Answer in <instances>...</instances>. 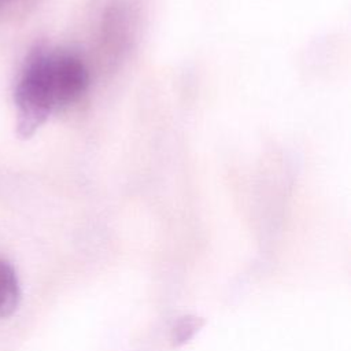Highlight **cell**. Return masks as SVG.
<instances>
[{
  "label": "cell",
  "mask_w": 351,
  "mask_h": 351,
  "mask_svg": "<svg viewBox=\"0 0 351 351\" xmlns=\"http://www.w3.org/2000/svg\"><path fill=\"white\" fill-rule=\"evenodd\" d=\"M89 85V73L73 52L34 51L15 89L16 134L32 137L49 115L75 103Z\"/></svg>",
  "instance_id": "cell-1"
},
{
  "label": "cell",
  "mask_w": 351,
  "mask_h": 351,
  "mask_svg": "<svg viewBox=\"0 0 351 351\" xmlns=\"http://www.w3.org/2000/svg\"><path fill=\"white\" fill-rule=\"evenodd\" d=\"M21 299L18 276L12 265L0 259V317L7 318L15 313Z\"/></svg>",
  "instance_id": "cell-2"
}]
</instances>
